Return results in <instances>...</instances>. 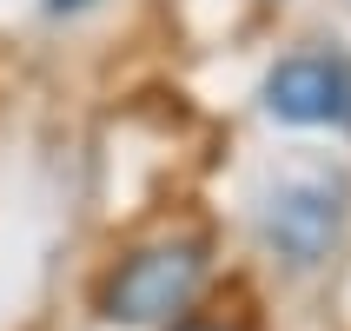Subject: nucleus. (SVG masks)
I'll use <instances>...</instances> for the list:
<instances>
[{"label": "nucleus", "instance_id": "nucleus-2", "mask_svg": "<svg viewBox=\"0 0 351 331\" xmlns=\"http://www.w3.org/2000/svg\"><path fill=\"white\" fill-rule=\"evenodd\" d=\"M338 225H345V199L338 186H318V179H292L265 199V245H272L285 265L312 272L325 265L338 245Z\"/></svg>", "mask_w": 351, "mask_h": 331}, {"label": "nucleus", "instance_id": "nucleus-4", "mask_svg": "<svg viewBox=\"0 0 351 331\" xmlns=\"http://www.w3.org/2000/svg\"><path fill=\"white\" fill-rule=\"evenodd\" d=\"M80 7H93V0H47V14H80Z\"/></svg>", "mask_w": 351, "mask_h": 331}, {"label": "nucleus", "instance_id": "nucleus-3", "mask_svg": "<svg viewBox=\"0 0 351 331\" xmlns=\"http://www.w3.org/2000/svg\"><path fill=\"white\" fill-rule=\"evenodd\" d=\"M265 106L285 126H351V60L292 53L265 73Z\"/></svg>", "mask_w": 351, "mask_h": 331}, {"label": "nucleus", "instance_id": "nucleus-5", "mask_svg": "<svg viewBox=\"0 0 351 331\" xmlns=\"http://www.w3.org/2000/svg\"><path fill=\"white\" fill-rule=\"evenodd\" d=\"M179 331H232V325H179Z\"/></svg>", "mask_w": 351, "mask_h": 331}, {"label": "nucleus", "instance_id": "nucleus-1", "mask_svg": "<svg viewBox=\"0 0 351 331\" xmlns=\"http://www.w3.org/2000/svg\"><path fill=\"white\" fill-rule=\"evenodd\" d=\"M199 285H206V245L199 238H159L106 278L99 305L119 325H166L199 298Z\"/></svg>", "mask_w": 351, "mask_h": 331}]
</instances>
